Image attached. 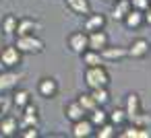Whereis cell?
I'll return each instance as SVG.
<instances>
[{
  "label": "cell",
  "instance_id": "83f0119b",
  "mask_svg": "<svg viewBox=\"0 0 151 138\" xmlns=\"http://www.w3.org/2000/svg\"><path fill=\"white\" fill-rule=\"evenodd\" d=\"M17 134L23 136V138H37L40 136V130H37V126H23V128H19Z\"/></svg>",
  "mask_w": 151,
  "mask_h": 138
},
{
  "label": "cell",
  "instance_id": "5b68a950",
  "mask_svg": "<svg viewBox=\"0 0 151 138\" xmlns=\"http://www.w3.org/2000/svg\"><path fill=\"white\" fill-rule=\"evenodd\" d=\"M108 43H110V37H108V33H106L104 29L87 33V48H89V50H97V52H99V50H104Z\"/></svg>",
  "mask_w": 151,
  "mask_h": 138
},
{
  "label": "cell",
  "instance_id": "4316f807",
  "mask_svg": "<svg viewBox=\"0 0 151 138\" xmlns=\"http://www.w3.org/2000/svg\"><path fill=\"white\" fill-rule=\"evenodd\" d=\"M77 103H79V105H81L87 113H89V111L97 105V103H95V99L91 97V93H81V95H79V99H77Z\"/></svg>",
  "mask_w": 151,
  "mask_h": 138
},
{
  "label": "cell",
  "instance_id": "2e32d148",
  "mask_svg": "<svg viewBox=\"0 0 151 138\" xmlns=\"http://www.w3.org/2000/svg\"><path fill=\"white\" fill-rule=\"evenodd\" d=\"M122 23H124L128 29H139V27H143V25H145V19H143V13H141V11L130 9V11L124 15Z\"/></svg>",
  "mask_w": 151,
  "mask_h": 138
},
{
  "label": "cell",
  "instance_id": "4dcf8cb0",
  "mask_svg": "<svg viewBox=\"0 0 151 138\" xmlns=\"http://www.w3.org/2000/svg\"><path fill=\"white\" fill-rule=\"evenodd\" d=\"M143 19H145V23H147V25H151V9H147V11L143 13Z\"/></svg>",
  "mask_w": 151,
  "mask_h": 138
},
{
  "label": "cell",
  "instance_id": "1f68e13d",
  "mask_svg": "<svg viewBox=\"0 0 151 138\" xmlns=\"http://www.w3.org/2000/svg\"><path fill=\"white\" fill-rule=\"evenodd\" d=\"M149 9H151V2H149Z\"/></svg>",
  "mask_w": 151,
  "mask_h": 138
},
{
  "label": "cell",
  "instance_id": "484cf974",
  "mask_svg": "<svg viewBox=\"0 0 151 138\" xmlns=\"http://www.w3.org/2000/svg\"><path fill=\"white\" fill-rule=\"evenodd\" d=\"M126 120H128V115H126V111H124V109H114V111H110V113H108V122H110V124H114L116 128H118V126H122V124H126Z\"/></svg>",
  "mask_w": 151,
  "mask_h": 138
},
{
  "label": "cell",
  "instance_id": "52a82bcc",
  "mask_svg": "<svg viewBox=\"0 0 151 138\" xmlns=\"http://www.w3.org/2000/svg\"><path fill=\"white\" fill-rule=\"evenodd\" d=\"M37 93H40L44 99H54V97L58 95V83H56V78L44 76V78L40 80V85H37Z\"/></svg>",
  "mask_w": 151,
  "mask_h": 138
},
{
  "label": "cell",
  "instance_id": "44dd1931",
  "mask_svg": "<svg viewBox=\"0 0 151 138\" xmlns=\"http://www.w3.org/2000/svg\"><path fill=\"white\" fill-rule=\"evenodd\" d=\"M81 58H83V64L89 68V66H99V64H104V58H101V54L97 52V50H85L83 54H81Z\"/></svg>",
  "mask_w": 151,
  "mask_h": 138
},
{
  "label": "cell",
  "instance_id": "ba28073f",
  "mask_svg": "<svg viewBox=\"0 0 151 138\" xmlns=\"http://www.w3.org/2000/svg\"><path fill=\"white\" fill-rule=\"evenodd\" d=\"M106 23H108L106 15H99V13H89V15H85L83 29H85L87 33H91V31H99V29H104V27H106Z\"/></svg>",
  "mask_w": 151,
  "mask_h": 138
},
{
  "label": "cell",
  "instance_id": "6da1fadb",
  "mask_svg": "<svg viewBox=\"0 0 151 138\" xmlns=\"http://www.w3.org/2000/svg\"><path fill=\"white\" fill-rule=\"evenodd\" d=\"M85 83L89 89H97V87H108L110 85V72L106 70L104 64L99 66H89L85 70Z\"/></svg>",
  "mask_w": 151,
  "mask_h": 138
},
{
  "label": "cell",
  "instance_id": "7c38bea8",
  "mask_svg": "<svg viewBox=\"0 0 151 138\" xmlns=\"http://www.w3.org/2000/svg\"><path fill=\"white\" fill-rule=\"evenodd\" d=\"M21 78H23V74H21V72H13V70L2 72V74H0V93L15 89V87L19 85V80H21Z\"/></svg>",
  "mask_w": 151,
  "mask_h": 138
},
{
  "label": "cell",
  "instance_id": "30bf717a",
  "mask_svg": "<svg viewBox=\"0 0 151 138\" xmlns=\"http://www.w3.org/2000/svg\"><path fill=\"white\" fill-rule=\"evenodd\" d=\"M68 48L75 52V54H83L85 50H87V31H75V33H70V37H68Z\"/></svg>",
  "mask_w": 151,
  "mask_h": 138
},
{
  "label": "cell",
  "instance_id": "f1b7e54d",
  "mask_svg": "<svg viewBox=\"0 0 151 138\" xmlns=\"http://www.w3.org/2000/svg\"><path fill=\"white\" fill-rule=\"evenodd\" d=\"M149 2H151V0H130V6L137 9V11H141V13H145L149 9Z\"/></svg>",
  "mask_w": 151,
  "mask_h": 138
},
{
  "label": "cell",
  "instance_id": "4fadbf2b",
  "mask_svg": "<svg viewBox=\"0 0 151 138\" xmlns=\"http://www.w3.org/2000/svg\"><path fill=\"white\" fill-rule=\"evenodd\" d=\"M99 54H101V58L108 60V62H116V60L128 58V56H126V48H122V46H110V43H108L104 50H99Z\"/></svg>",
  "mask_w": 151,
  "mask_h": 138
},
{
  "label": "cell",
  "instance_id": "ac0fdd59",
  "mask_svg": "<svg viewBox=\"0 0 151 138\" xmlns=\"http://www.w3.org/2000/svg\"><path fill=\"white\" fill-rule=\"evenodd\" d=\"M64 115H66L68 122H77V120H83V117L87 115V111H85L77 101H73V103H68V105L64 107Z\"/></svg>",
  "mask_w": 151,
  "mask_h": 138
},
{
  "label": "cell",
  "instance_id": "603a6c76",
  "mask_svg": "<svg viewBox=\"0 0 151 138\" xmlns=\"http://www.w3.org/2000/svg\"><path fill=\"white\" fill-rule=\"evenodd\" d=\"M17 25H19V19H17L15 15H6V17L2 19V31H4L6 35H15V33H17Z\"/></svg>",
  "mask_w": 151,
  "mask_h": 138
},
{
  "label": "cell",
  "instance_id": "e0dca14e",
  "mask_svg": "<svg viewBox=\"0 0 151 138\" xmlns=\"http://www.w3.org/2000/svg\"><path fill=\"white\" fill-rule=\"evenodd\" d=\"M66 6H68V11H70V13L81 15V17H85V15H89V13H91V4H89V0H66Z\"/></svg>",
  "mask_w": 151,
  "mask_h": 138
},
{
  "label": "cell",
  "instance_id": "3957f363",
  "mask_svg": "<svg viewBox=\"0 0 151 138\" xmlns=\"http://www.w3.org/2000/svg\"><path fill=\"white\" fill-rule=\"evenodd\" d=\"M21 60H23V54L17 50V46H6V48L0 50V62H2V66H6V68L19 66Z\"/></svg>",
  "mask_w": 151,
  "mask_h": 138
},
{
  "label": "cell",
  "instance_id": "9a60e30c",
  "mask_svg": "<svg viewBox=\"0 0 151 138\" xmlns=\"http://www.w3.org/2000/svg\"><path fill=\"white\" fill-rule=\"evenodd\" d=\"M19 132V120L15 115H4L0 120V134L2 136H15Z\"/></svg>",
  "mask_w": 151,
  "mask_h": 138
},
{
  "label": "cell",
  "instance_id": "9c48e42d",
  "mask_svg": "<svg viewBox=\"0 0 151 138\" xmlns=\"http://www.w3.org/2000/svg\"><path fill=\"white\" fill-rule=\"evenodd\" d=\"M93 132H95V126L87 117L73 122V136L75 138H89V136H93Z\"/></svg>",
  "mask_w": 151,
  "mask_h": 138
},
{
  "label": "cell",
  "instance_id": "d6986e66",
  "mask_svg": "<svg viewBox=\"0 0 151 138\" xmlns=\"http://www.w3.org/2000/svg\"><path fill=\"white\" fill-rule=\"evenodd\" d=\"M87 115H89L87 120H89V122H91V124H93L95 128L108 122V111L104 109V105H95V107H93V109H91V111H89Z\"/></svg>",
  "mask_w": 151,
  "mask_h": 138
},
{
  "label": "cell",
  "instance_id": "7402d4cb",
  "mask_svg": "<svg viewBox=\"0 0 151 138\" xmlns=\"http://www.w3.org/2000/svg\"><path fill=\"white\" fill-rule=\"evenodd\" d=\"M29 101H31L29 91H27V89H17V87H15V93H13V105H15L17 109H21V107H25Z\"/></svg>",
  "mask_w": 151,
  "mask_h": 138
},
{
  "label": "cell",
  "instance_id": "f546056e",
  "mask_svg": "<svg viewBox=\"0 0 151 138\" xmlns=\"http://www.w3.org/2000/svg\"><path fill=\"white\" fill-rule=\"evenodd\" d=\"M118 136H122V138H137V136H139V126H134V124H132L130 128H126V130H124V132H120Z\"/></svg>",
  "mask_w": 151,
  "mask_h": 138
},
{
  "label": "cell",
  "instance_id": "cb8c5ba5",
  "mask_svg": "<svg viewBox=\"0 0 151 138\" xmlns=\"http://www.w3.org/2000/svg\"><path fill=\"white\" fill-rule=\"evenodd\" d=\"M91 97L95 99L97 105H106L110 101V91L108 87H97V89H91Z\"/></svg>",
  "mask_w": 151,
  "mask_h": 138
},
{
  "label": "cell",
  "instance_id": "8fae6325",
  "mask_svg": "<svg viewBox=\"0 0 151 138\" xmlns=\"http://www.w3.org/2000/svg\"><path fill=\"white\" fill-rule=\"evenodd\" d=\"M124 111H126L128 120H132V117H137L139 113H143V103H141V97H139L137 93H130V95H126Z\"/></svg>",
  "mask_w": 151,
  "mask_h": 138
},
{
  "label": "cell",
  "instance_id": "d4e9b609",
  "mask_svg": "<svg viewBox=\"0 0 151 138\" xmlns=\"http://www.w3.org/2000/svg\"><path fill=\"white\" fill-rule=\"evenodd\" d=\"M93 134H95L97 138H114V136H116V126L110 124V122H106V124L97 126V130H95Z\"/></svg>",
  "mask_w": 151,
  "mask_h": 138
},
{
  "label": "cell",
  "instance_id": "8992f818",
  "mask_svg": "<svg viewBox=\"0 0 151 138\" xmlns=\"http://www.w3.org/2000/svg\"><path fill=\"white\" fill-rule=\"evenodd\" d=\"M149 50H151L149 41L143 39V37H139V39H132V43L126 48V56L128 58H145L149 54Z\"/></svg>",
  "mask_w": 151,
  "mask_h": 138
},
{
  "label": "cell",
  "instance_id": "ffe728a7",
  "mask_svg": "<svg viewBox=\"0 0 151 138\" xmlns=\"http://www.w3.org/2000/svg\"><path fill=\"white\" fill-rule=\"evenodd\" d=\"M130 0H114V9H112V19L114 21H122L124 15L130 11Z\"/></svg>",
  "mask_w": 151,
  "mask_h": 138
},
{
  "label": "cell",
  "instance_id": "277c9868",
  "mask_svg": "<svg viewBox=\"0 0 151 138\" xmlns=\"http://www.w3.org/2000/svg\"><path fill=\"white\" fill-rule=\"evenodd\" d=\"M37 124H40V113H37V107L29 101L25 107H21L19 128H23V126H37Z\"/></svg>",
  "mask_w": 151,
  "mask_h": 138
},
{
  "label": "cell",
  "instance_id": "5bb4252c",
  "mask_svg": "<svg viewBox=\"0 0 151 138\" xmlns=\"http://www.w3.org/2000/svg\"><path fill=\"white\" fill-rule=\"evenodd\" d=\"M40 29H42L40 21H35V19H19L15 35H31V33H37Z\"/></svg>",
  "mask_w": 151,
  "mask_h": 138
},
{
  "label": "cell",
  "instance_id": "7a4b0ae2",
  "mask_svg": "<svg viewBox=\"0 0 151 138\" xmlns=\"http://www.w3.org/2000/svg\"><path fill=\"white\" fill-rule=\"evenodd\" d=\"M15 46H17V50L21 54H42L44 48H46L44 39H40L35 33H31V35H17Z\"/></svg>",
  "mask_w": 151,
  "mask_h": 138
}]
</instances>
